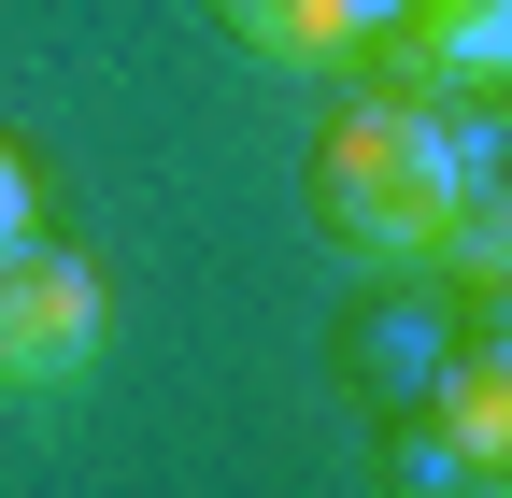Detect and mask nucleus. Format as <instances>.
I'll return each mask as SVG.
<instances>
[{
    "mask_svg": "<svg viewBox=\"0 0 512 498\" xmlns=\"http://www.w3.org/2000/svg\"><path fill=\"white\" fill-rule=\"evenodd\" d=\"M441 214H456V185H441L427 100L413 86L342 100L328 143H313V228H328L342 257H370V271H427L441 257Z\"/></svg>",
    "mask_w": 512,
    "mask_h": 498,
    "instance_id": "nucleus-1",
    "label": "nucleus"
},
{
    "mask_svg": "<svg viewBox=\"0 0 512 498\" xmlns=\"http://www.w3.org/2000/svg\"><path fill=\"white\" fill-rule=\"evenodd\" d=\"M114 342V285L100 257H72V242H15L0 257V385H72V370H100Z\"/></svg>",
    "mask_w": 512,
    "mask_h": 498,
    "instance_id": "nucleus-2",
    "label": "nucleus"
},
{
    "mask_svg": "<svg viewBox=\"0 0 512 498\" xmlns=\"http://www.w3.org/2000/svg\"><path fill=\"white\" fill-rule=\"evenodd\" d=\"M370 57L413 100H512V0H413Z\"/></svg>",
    "mask_w": 512,
    "mask_h": 498,
    "instance_id": "nucleus-3",
    "label": "nucleus"
},
{
    "mask_svg": "<svg viewBox=\"0 0 512 498\" xmlns=\"http://www.w3.org/2000/svg\"><path fill=\"white\" fill-rule=\"evenodd\" d=\"M441 370H456V299H441L427 271H399L356 314V385L384 399V413H413V399H441Z\"/></svg>",
    "mask_w": 512,
    "mask_h": 498,
    "instance_id": "nucleus-4",
    "label": "nucleus"
},
{
    "mask_svg": "<svg viewBox=\"0 0 512 498\" xmlns=\"http://www.w3.org/2000/svg\"><path fill=\"white\" fill-rule=\"evenodd\" d=\"M427 413L484 456V484H512V342H498V328L456 314V370H441V399H427Z\"/></svg>",
    "mask_w": 512,
    "mask_h": 498,
    "instance_id": "nucleus-5",
    "label": "nucleus"
},
{
    "mask_svg": "<svg viewBox=\"0 0 512 498\" xmlns=\"http://www.w3.org/2000/svg\"><path fill=\"white\" fill-rule=\"evenodd\" d=\"M214 29L242 57H271V72H342V57H356L342 0H214Z\"/></svg>",
    "mask_w": 512,
    "mask_h": 498,
    "instance_id": "nucleus-6",
    "label": "nucleus"
},
{
    "mask_svg": "<svg viewBox=\"0 0 512 498\" xmlns=\"http://www.w3.org/2000/svg\"><path fill=\"white\" fill-rule=\"evenodd\" d=\"M384 498H484V456L413 399V413H384Z\"/></svg>",
    "mask_w": 512,
    "mask_h": 498,
    "instance_id": "nucleus-7",
    "label": "nucleus"
},
{
    "mask_svg": "<svg viewBox=\"0 0 512 498\" xmlns=\"http://www.w3.org/2000/svg\"><path fill=\"white\" fill-rule=\"evenodd\" d=\"M441 285H512V171H484L456 214H441V257H427Z\"/></svg>",
    "mask_w": 512,
    "mask_h": 498,
    "instance_id": "nucleus-8",
    "label": "nucleus"
},
{
    "mask_svg": "<svg viewBox=\"0 0 512 498\" xmlns=\"http://www.w3.org/2000/svg\"><path fill=\"white\" fill-rule=\"evenodd\" d=\"M15 242H43V185H29L15 129H0V257H15Z\"/></svg>",
    "mask_w": 512,
    "mask_h": 498,
    "instance_id": "nucleus-9",
    "label": "nucleus"
},
{
    "mask_svg": "<svg viewBox=\"0 0 512 498\" xmlns=\"http://www.w3.org/2000/svg\"><path fill=\"white\" fill-rule=\"evenodd\" d=\"M399 15H413V0H342V29H356V57H370L384 29H399Z\"/></svg>",
    "mask_w": 512,
    "mask_h": 498,
    "instance_id": "nucleus-10",
    "label": "nucleus"
}]
</instances>
